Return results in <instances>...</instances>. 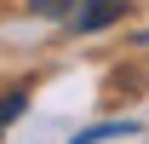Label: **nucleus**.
<instances>
[{
    "label": "nucleus",
    "mask_w": 149,
    "mask_h": 144,
    "mask_svg": "<svg viewBox=\"0 0 149 144\" xmlns=\"http://www.w3.org/2000/svg\"><path fill=\"white\" fill-rule=\"evenodd\" d=\"M23 104H29V92H23V87H12V92H6V109H0V115H6V127L23 115Z\"/></svg>",
    "instance_id": "7ed1b4c3"
},
{
    "label": "nucleus",
    "mask_w": 149,
    "mask_h": 144,
    "mask_svg": "<svg viewBox=\"0 0 149 144\" xmlns=\"http://www.w3.org/2000/svg\"><path fill=\"white\" fill-rule=\"evenodd\" d=\"M35 18H52V23H69V29H80V35H92V29H103V23L120 18V0H23Z\"/></svg>",
    "instance_id": "f257e3e1"
},
{
    "label": "nucleus",
    "mask_w": 149,
    "mask_h": 144,
    "mask_svg": "<svg viewBox=\"0 0 149 144\" xmlns=\"http://www.w3.org/2000/svg\"><path fill=\"white\" fill-rule=\"evenodd\" d=\"M132 133V121H97V127H86V133H74L69 144H97V138H126Z\"/></svg>",
    "instance_id": "f03ea898"
}]
</instances>
